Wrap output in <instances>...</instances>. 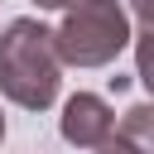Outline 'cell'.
<instances>
[{
  "instance_id": "cell-1",
  "label": "cell",
  "mask_w": 154,
  "mask_h": 154,
  "mask_svg": "<svg viewBox=\"0 0 154 154\" xmlns=\"http://www.w3.org/2000/svg\"><path fill=\"white\" fill-rule=\"evenodd\" d=\"M63 87L58 34L38 19H10L0 34V91L24 111H48Z\"/></svg>"
},
{
  "instance_id": "cell-6",
  "label": "cell",
  "mask_w": 154,
  "mask_h": 154,
  "mask_svg": "<svg viewBox=\"0 0 154 154\" xmlns=\"http://www.w3.org/2000/svg\"><path fill=\"white\" fill-rule=\"evenodd\" d=\"M96 154H140V149H135L130 140H101V144H96Z\"/></svg>"
},
{
  "instance_id": "cell-7",
  "label": "cell",
  "mask_w": 154,
  "mask_h": 154,
  "mask_svg": "<svg viewBox=\"0 0 154 154\" xmlns=\"http://www.w3.org/2000/svg\"><path fill=\"white\" fill-rule=\"evenodd\" d=\"M125 5H130V14L140 24H154V0H125Z\"/></svg>"
},
{
  "instance_id": "cell-8",
  "label": "cell",
  "mask_w": 154,
  "mask_h": 154,
  "mask_svg": "<svg viewBox=\"0 0 154 154\" xmlns=\"http://www.w3.org/2000/svg\"><path fill=\"white\" fill-rule=\"evenodd\" d=\"M34 5H38V10H72L77 0H34Z\"/></svg>"
},
{
  "instance_id": "cell-9",
  "label": "cell",
  "mask_w": 154,
  "mask_h": 154,
  "mask_svg": "<svg viewBox=\"0 0 154 154\" xmlns=\"http://www.w3.org/2000/svg\"><path fill=\"white\" fill-rule=\"evenodd\" d=\"M0 140H5V116H0Z\"/></svg>"
},
{
  "instance_id": "cell-3",
  "label": "cell",
  "mask_w": 154,
  "mask_h": 154,
  "mask_svg": "<svg viewBox=\"0 0 154 154\" xmlns=\"http://www.w3.org/2000/svg\"><path fill=\"white\" fill-rule=\"evenodd\" d=\"M58 130H63L67 144H77V149H96L101 140H111V130H116V111H111L106 96H96V91H77V96L63 101Z\"/></svg>"
},
{
  "instance_id": "cell-2",
  "label": "cell",
  "mask_w": 154,
  "mask_h": 154,
  "mask_svg": "<svg viewBox=\"0 0 154 154\" xmlns=\"http://www.w3.org/2000/svg\"><path fill=\"white\" fill-rule=\"evenodd\" d=\"M53 34H58V53L67 67H106L135 38L120 0H77Z\"/></svg>"
},
{
  "instance_id": "cell-5",
  "label": "cell",
  "mask_w": 154,
  "mask_h": 154,
  "mask_svg": "<svg viewBox=\"0 0 154 154\" xmlns=\"http://www.w3.org/2000/svg\"><path fill=\"white\" fill-rule=\"evenodd\" d=\"M135 77L154 96V24H140V34H135Z\"/></svg>"
},
{
  "instance_id": "cell-4",
  "label": "cell",
  "mask_w": 154,
  "mask_h": 154,
  "mask_svg": "<svg viewBox=\"0 0 154 154\" xmlns=\"http://www.w3.org/2000/svg\"><path fill=\"white\" fill-rule=\"evenodd\" d=\"M120 140H130L140 154H154V101H140L120 116Z\"/></svg>"
}]
</instances>
